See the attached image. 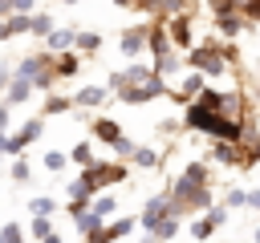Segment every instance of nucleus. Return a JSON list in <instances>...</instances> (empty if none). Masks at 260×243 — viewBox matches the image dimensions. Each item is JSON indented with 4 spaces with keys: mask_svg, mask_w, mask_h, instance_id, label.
<instances>
[{
    "mask_svg": "<svg viewBox=\"0 0 260 243\" xmlns=\"http://www.w3.org/2000/svg\"><path fill=\"white\" fill-rule=\"evenodd\" d=\"M183 65H187L191 73H199V77H223V73H228V61H223L215 36L203 40V45H195V49H187V53H183Z\"/></svg>",
    "mask_w": 260,
    "mask_h": 243,
    "instance_id": "nucleus-1",
    "label": "nucleus"
},
{
    "mask_svg": "<svg viewBox=\"0 0 260 243\" xmlns=\"http://www.w3.org/2000/svg\"><path fill=\"white\" fill-rule=\"evenodd\" d=\"M130 178V162H93V166H85L81 170V182L93 190V194H102V190H110V186H122Z\"/></svg>",
    "mask_w": 260,
    "mask_h": 243,
    "instance_id": "nucleus-2",
    "label": "nucleus"
},
{
    "mask_svg": "<svg viewBox=\"0 0 260 243\" xmlns=\"http://www.w3.org/2000/svg\"><path fill=\"white\" fill-rule=\"evenodd\" d=\"M228 223V207L223 202H215V207H207L203 215H191V223H187V235L195 239V243H207L219 227Z\"/></svg>",
    "mask_w": 260,
    "mask_h": 243,
    "instance_id": "nucleus-3",
    "label": "nucleus"
},
{
    "mask_svg": "<svg viewBox=\"0 0 260 243\" xmlns=\"http://www.w3.org/2000/svg\"><path fill=\"white\" fill-rule=\"evenodd\" d=\"M41 134H45V117L37 113V117H28L20 130H12V134H8L4 154H8V158H24V150H28L32 142H41Z\"/></svg>",
    "mask_w": 260,
    "mask_h": 243,
    "instance_id": "nucleus-4",
    "label": "nucleus"
},
{
    "mask_svg": "<svg viewBox=\"0 0 260 243\" xmlns=\"http://www.w3.org/2000/svg\"><path fill=\"white\" fill-rule=\"evenodd\" d=\"M154 97H171V85H167L162 77H150V81H142V85L118 89V101H122V105H146V101H154Z\"/></svg>",
    "mask_w": 260,
    "mask_h": 243,
    "instance_id": "nucleus-5",
    "label": "nucleus"
},
{
    "mask_svg": "<svg viewBox=\"0 0 260 243\" xmlns=\"http://www.w3.org/2000/svg\"><path fill=\"white\" fill-rule=\"evenodd\" d=\"M162 24H167V36H171V49L175 53L195 49V12H179V16L162 20Z\"/></svg>",
    "mask_w": 260,
    "mask_h": 243,
    "instance_id": "nucleus-6",
    "label": "nucleus"
},
{
    "mask_svg": "<svg viewBox=\"0 0 260 243\" xmlns=\"http://www.w3.org/2000/svg\"><path fill=\"white\" fill-rule=\"evenodd\" d=\"M134 231H138V215H118V219L102 223V231H93L85 243H118V239H126Z\"/></svg>",
    "mask_w": 260,
    "mask_h": 243,
    "instance_id": "nucleus-7",
    "label": "nucleus"
},
{
    "mask_svg": "<svg viewBox=\"0 0 260 243\" xmlns=\"http://www.w3.org/2000/svg\"><path fill=\"white\" fill-rule=\"evenodd\" d=\"M167 215H171V198L158 190V194H150V198H146V207L138 211V227H142L146 235H154V227H158Z\"/></svg>",
    "mask_w": 260,
    "mask_h": 243,
    "instance_id": "nucleus-8",
    "label": "nucleus"
},
{
    "mask_svg": "<svg viewBox=\"0 0 260 243\" xmlns=\"http://www.w3.org/2000/svg\"><path fill=\"white\" fill-rule=\"evenodd\" d=\"M146 28H150V20H142V24H130V28H122L118 32V53L122 57H138L142 49H146Z\"/></svg>",
    "mask_w": 260,
    "mask_h": 243,
    "instance_id": "nucleus-9",
    "label": "nucleus"
},
{
    "mask_svg": "<svg viewBox=\"0 0 260 243\" xmlns=\"http://www.w3.org/2000/svg\"><path fill=\"white\" fill-rule=\"evenodd\" d=\"M122 134H126V130H122V122H114V117H106V113L89 117V138H93L98 146H114Z\"/></svg>",
    "mask_w": 260,
    "mask_h": 243,
    "instance_id": "nucleus-10",
    "label": "nucleus"
},
{
    "mask_svg": "<svg viewBox=\"0 0 260 243\" xmlns=\"http://www.w3.org/2000/svg\"><path fill=\"white\" fill-rule=\"evenodd\" d=\"M211 162H219V166H232V170H244V142H211V154H207Z\"/></svg>",
    "mask_w": 260,
    "mask_h": 243,
    "instance_id": "nucleus-11",
    "label": "nucleus"
},
{
    "mask_svg": "<svg viewBox=\"0 0 260 243\" xmlns=\"http://www.w3.org/2000/svg\"><path fill=\"white\" fill-rule=\"evenodd\" d=\"M203 85H207V77H199V73H187V77H183V81L171 89V101H175V105H191V101L203 93Z\"/></svg>",
    "mask_w": 260,
    "mask_h": 243,
    "instance_id": "nucleus-12",
    "label": "nucleus"
},
{
    "mask_svg": "<svg viewBox=\"0 0 260 243\" xmlns=\"http://www.w3.org/2000/svg\"><path fill=\"white\" fill-rule=\"evenodd\" d=\"M28 28H32V12H12V16H4V20H0V45H8V40H16V36H28Z\"/></svg>",
    "mask_w": 260,
    "mask_h": 243,
    "instance_id": "nucleus-13",
    "label": "nucleus"
},
{
    "mask_svg": "<svg viewBox=\"0 0 260 243\" xmlns=\"http://www.w3.org/2000/svg\"><path fill=\"white\" fill-rule=\"evenodd\" d=\"M146 53H150V61H158V57L171 53V36H167L162 20H150V28H146Z\"/></svg>",
    "mask_w": 260,
    "mask_h": 243,
    "instance_id": "nucleus-14",
    "label": "nucleus"
},
{
    "mask_svg": "<svg viewBox=\"0 0 260 243\" xmlns=\"http://www.w3.org/2000/svg\"><path fill=\"white\" fill-rule=\"evenodd\" d=\"M110 101V89L106 85H81L73 93V109H102Z\"/></svg>",
    "mask_w": 260,
    "mask_h": 243,
    "instance_id": "nucleus-15",
    "label": "nucleus"
},
{
    "mask_svg": "<svg viewBox=\"0 0 260 243\" xmlns=\"http://www.w3.org/2000/svg\"><path fill=\"white\" fill-rule=\"evenodd\" d=\"M73 45H77V28H53V32L41 40V49H49L53 57H57V53H73Z\"/></svg>",
    "mask_w": 260,
    "mask_h": 243,
    "instance_id": "nucleus-16",
    "label": "nucleus"
},
{
    "mask_svg": "<svg viewBox=\"0 0 260 243\" xmlns=\"http://www.w3.org/2000/svg\"><path fill=\"white\" fill-rule=\"evenodd\" d=\"M89 211H93L102 223H110V219H118V215H122V202H118L110 190H102V194H93V198H89Z\"/></svg>",
    "mask_w": 260,
    "mask_h": 243,
    "instance_id": "nucleus-17",
    "label": "nucleus"
},
{
    "mask_svg": "<svg viewBox=\"0 0 260 243\" xmlns=\"http://www.w3.org/2000/svg\"><path fill=\"white\" fill-rule=\"evenodd\" d=\"M73 109V97L69 93H45V101H41V117H61V113H69Z\"/></svg>",
    "mask_w": 260,
    "mask_h": 243,
    "instance_id": "nucleus-18",
    "label": "nucleus"
},
{
    "mask_svg": "<svg viewBox=\"0 0 260 243\" xmlns=\"http://www.w3.org/2000/svg\"><path fill=\"white\" fill-rule=\"evenodd\" d=\"M244 28H248V24H244V16H236V12H228V16H215V36H219V40H236Z\"/></svg>",
    "mask_w": 260,
    "mask_h": 243,
    "instance_id": "nucleus-19",
    "label": "nucleus"
},
{
    "mask_svg": "<svg viewBox=\"0 0 260 243\" xmlns=\"http://www.w3.org/2000/svg\"><path fill=\"white\" fill-rule=\"evenodd\" d=\"M53 73H57V81L77 77V73H81V57H77V49H73V53H57V57H53Z\"/></svg>",
    "mask_w": 260,
    "mask_h": 243,
    "instance_id": "nucleus-20",
    "label": "nucleus"
},
{
    "mask_svg": "<svg viewBox=\"0 0 260 243\" xmlns=\"http://www.w3.org/2000/svg\"><path fill=\"white\" fill-rule=\"evenodd\" d=\"M32 97V81H24V77H16L12 73V81H8V89H4V97L0 101H8V105H24Z\"/></svg>",
    "mask_w": 260,
    "mask_h": 243,
    "instance_id": "nucleus-21",
    "label": "nucleus"
},
{
    "mask_svg": "<svg viewBox=\"0 0 260 243\" xmlns=\"http://www.w3.org/2000/svg\"><path fill=\"white\" fill-rule=\"evenodd\" d=\"M154 166H162V154H158V150L138 146V150L130 154V170H154Z\"/></svg>",
    "mask_w": 260,
    "mask_h": 243,
    "instance_id": "nucleus-22",
    "label": "nucleus"
},
{
    "mask_svg": "<svg viewBox=\"0 0 260 243\" xmlns=\"http://www.w3.org/2000/svg\"><path fill=\"white\" fill-rule=\"evenodd\" d=\"M179 178H187V182H195V186H211V166L203 162V158H195V162H187L183 166V174Z\"/></svg>",
    "mask_w": 260,
    "mask_h": 243,
    "instance_id": "nucleus-23",
    "label": "nucleus"
},
{
    "mask_svg": "<svg viewBox=\"0 0 260 243\" xmlns=\"http://www.w3.org/2000/svg\"><path fill=\"white\" fill-rule=\"evenodd\" d=\"M57 211H61V202L49 198V194H32V198H28V215H32V219H53Z\"/></svg>",
    "mask_w": 260,
    "mask_h": 243,
    "instance_id": "nucleus-24",
    "label": "nucleus"
},
{
    "mask_svg": "<svg viewBox=\"0 0 260 243\" xmlns=\"http://www.w3.org/2000/svg\"><path fill=\"white\" fill-rule=\"evenodd\" d=\"M69 219H73V227H77V235H81V239H89L93 231H102V219H98L89 207H85V211H77V215H69Z\"/></svg>",
    "mask_w": 260,
    "mask_h": 243,
    "instance_id": "nucleus-25",
    "label": "nucleus"
},
{
    "mask_svg": "<svg viewBox=\"0 0 260 243\" xmlns=\"http://www.w3.org/2000/svg\"><path fill=\"white\" fill-rule=\"evenodd\" d=\"M150 65H154V73L167 81V77H175V73L183 69V53H175V49H171L167 57H158V61H150Z\"/></svg>",
    "mask_w": 260,
    "mask_h": 243,
    "instance_id": "nucleus-26",
    "label": "nucleus"
},
{
    "mask_svg": "<svg viewBox=\"0 0 260 243\" xmlns=\"http://www.w3.org/2000/svg\"><path fill=\"white\" fill-rule=\"evenodd\" d=\"M77 57H98L102 53V32H77Z\"/></svg>",
    "mask_w": 260,
    "mask_h": 243,
    "instance_id": "nucleus-27",
    "label": "nucleus"
},
{
    "mask_svg": "<svg viewBox=\"0 0 260 243\" xmlns=\"http://www.w3.org/2000/svg\"><path fill=\"white\" fill-rule=\"evenodd\" d=\"M57 28V20H53V12H32V28H28V36H37V40H45L49 32Z\"/></svg>",
    "mask_w": 260,
    "mask_h": 243,
    "instance_id": "nucleus-28",
    "label": "nucleus"
},
{
    "mask_svg": "<svg viewBox=\"0 0 260 243\" xmlns=\"http://www.w3.org/2000/svg\"><path fill=\"white\" fill-rule=\"evenodd\" d=\"M93 162H98V158H93V142H77V146L69 150V166H81V170H85V166H93Z\"/></svg>",
    "mask_w": 260,
    "mask_h": 243,
    "instance_id": "nucleus-29",
    "label": "nucleus"
},
{
    "mask_svg": "<svg viewBox=\"0 0 260 243\" xmlns=\"http://www.w3.org/2000/svg\"><path fill=\"white\" fill-rule=\"evenodd\" d=\"M65 198H69V202H89V198H93V190L81 182V174H73V178L65 182Z\"/></svg>",
    "mask_w": 260,
    "mask_h": 243,
    "instance_id": "nucleus-30",
    "label": "nucleus"
},
{
    "mask_svg": "<svg viewBox=\"0 0 260 243\" xmlns=\"http://www.w3.org/2000/svg\"><path fill=\"white\" fill-rule=\"evenodd\" d=\"M41 166H45L49 174H61V170L69 166V150H45V158H41Z\"/></svg>",
    "mask_w": 260,
    "mask_h": 243,
    "instance_id": "nucleus-31",
    "label": "nucleus"
},
{
    "mask_svg": "<svg viewBox=\"0 0 260 243\" xmlns=\"http://www.w3.org/2000/svg\"><path fill=\"white\" fill-rule=\"evenodd\" d=\"M179 227H183V219H179V215H167V219L154 227V239H158V243H171V239L179 235Z\"/></svg>",
    "mask_w": 260,
    "mask_h": 243,
    "instance_id": "nucleus-32",
    "label": "nucleus"
},
{
    "mask_svg": "<svg viewBox=\"0 0 260 243\" xmlns=\"http://www.w3.org/2000/svg\"><path fill=\"white\" fill-rule=\"evenodd\" d=\"M223 207H228V211H244V207H248V190L228 186V190H223Z\"/></svg>",
    "mask_w": 260,
    "mask_h": 243,
    "instance_id": "nucleus-33",
    "label": "nucleus"
},
{
    "mask_svg": "<svg viewBox=\"0 0 260 243\" xmlns=\"http://www.w3.org/2000/svg\"><path fill=\"white\" fill-rule=\"evenodd\" d=\"M110 150H114V158H118V162H130V154H134V150H138V142H130V138H126V134H122V138H118V142H114V146H110Z\"/></svg>",
    "mask_w": 260,
    "mask_h": 243,
    "instance_id": "nucleus-34",
    "label": "nucleus"
},
{
    "mask_svg": "<svg viewBox=\"0 0 260 243\" xmlns=\"http://www.w3.org/2000/svg\"><path fill=\"white\" fill-rule=\"evenodd\" d=\"M0 243H28V239H24V227H20V223H4V227H0Z\"/></svg>",
    "mask_w": 260,
    "mask_h": 243,
    "instance_id": "nucleus-35",
    "label": "nucleus"
},
{
    "mask_svg": "<svg viewBox=\"0 0 260 243\" xmlns=\"http://www.w3.org/2000/svg\"><path fill=\"white\" fill-rule=\"evenodd\" d=\"M8 174H12V182H20V186H24V182H28V178H32V166H28V158H16V162H12V170H8Z\"/></svg>",
    "mask_w": 260,
    "mask_h": 243,
    "instance_id": "nucleus-36",
    "label": "nucleus"
},
{
    "mask_svg": "<svg viewBox=\"0 0 260 243\" xmlns=\"http://www.w3.org/2000/svg\"><path fill=\"white\" fill-rule=\"evenodd\" d=\"M28 235H32V239H49V235H53V219H32V223H28Z\"/></svg>",
    "mask_w": 260,
    "mask_h": 243,
    "instance_id": "nucleus-37",
    "label": "nucleus"
},
{
    "mask_svg": "<svg viewBox=\"0 0 260 243\" xmlns=\"http://www.w3.org/2000/svg\"><path fill=\"white\" fill-rule=\"evenodd\" d=\"M8 126H12V105H8V101H0V130L8 134Z\"/></svg>",
    "mask_w": 260,
    "mask_h": 243,
    "instance_id": "nucleus-38",
    "label": "nucleus"
},
{
    "mask_svg": "<svg viewBox=\"0 0 260 243\" xmlns=\"http://www.w3.org/2000/svg\"><path fill=\"white\" fill-rule=\"evenodd\" d=\"M179 126H183V122H179V117H162V122H158V134H175V130H179Z\"/></svg>",
    "mask_w": 260,
    "mask_h": 243,
    "instance_id": "nucleus-39",
    "label": "nucleus"
},
{
    "mask_svg": "<svg viewBox=\"0 0 260 243\" xmlns=\"http://www.w3.org/2000/svg\"><path fill=\"white\" fill-rule=\"evenodd\" d=\"M12 12H37V0H12Z\"/></svg>",
    "mask_w": 260,
    "mask_h": 243,
    "instance_id": "nucleus-40",
    "label": "nucleus"
},
{
    "mask_svg": "<svg viewBox=\"0 0 260 243\" xmlns=\"http://www.w3.org/2000/svg\"><path fill=\"white\" fill-rule=\"evenodd\" d=\"M8 81H12V69L0 61V97H4V89H8Z\"/></svg>",
    "mask_w": 260,
    "mask_h": 243,
    "instance_id": "nucleus-41",
    "label": "nucleus"
},
{
    "mask_svg": "<svg viewBox=\"0 0 260 243\" xmlns=\"http://www.w3.org/2000/svg\"><path fill=\"white\" fill-rule=\"evenodd\" d=\"M248 207H252V211H260V190H248Z\"/></svg>",
    "mask_w": 260,
    "mask_h": 243,
    "instance_id": "nucleus-42",
    "label": "nucleus"
},
{
    "mask_svg": "<svg viewBox=\"0 0 260 243\" xmlns=\"http://www.w3.org/2000/svg\"><path fill=\"white\" fill-rule=\"evenodd\" d=\"M138 0H114V8H134Z\"/></svg>",
    "mask_w": 260,
    "mask_h": 243,
    "instance_id": "nucleus-43",
    "label": "nucleus"
},
{
    "mask_svg": "<svg viewBox=\"0 0 260 243\" xmlns=\"http://www.w3.org/2000/svg\"><path fill=\"white\" fill-rule=\"evenodd\" d=\"M41 243H65V239H61V235L53 231V235H49V239H41Z\"/></svg>",
    "mask_w": 260,
    "mask_h": 243,
    "instance_id": "nucleus-44",
    "label": "nucleus"
},
{
    "mask_svg": "<svg viewBox=\"0 0 260 243\" xmlns=\"http://www.w3.org/2000/svg\"><path fill=\"white\" fill-rule=\"evenodd\" d=\"M4 142H8V134H4V130H0V154H4Z\"/></svg>",
    "mask_w": 260,
    "mask_h": 243,
    "instance_id": "nucleus-45",
    "label": "nucleus"
},
{
    "mask_svg": "<svg viewBox=\"0 0 260 243\" xmlns=\"http://www.w3.org/2000/svg\"><path fill=\"white\" fill-rule=\"evenodd\" d=\"M53 4H77V0H53Z\"/></svg>",
    "mask_w": 260,
    "mask_h": 243,
    "instance_id": "nucleus-46",
    "label": "nucleus"
},
{
    "mask_svg": "<svg viewBox=\"0 0 260 243\" xmlns=\"http://www.w3.org/2000/svg\"><path fill=\"white\" fill-rule=\"evenodd\" d=\"M252 239H256V243H260V227H256V235H252Z\"/></svg>",
    "mask_w": 260,
    "mask_h": 243,
    "instance_id": "nucleus-47",
    "label": "nucleus"
},
{
    "mask_svg": "<svg viewBox=\"0 0 260 243\" xmlns=\"http://www.w3.org/2000/svg\"><path fill=\"white\" fill-rule=\"evenodd\" d=\"M0 158H4V154H0Z\"/></svg>",
    "mask_w": 260,
    "mask_h": 243,
    "instance_id": "nucleus-48",
    "label": "nucleus"
}]
</instances>
